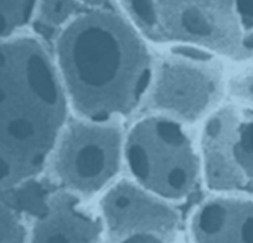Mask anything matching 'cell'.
Wrapping results in <instances>:
<instances>
[{
	"mask_svg": "<svg viewBox=\"0 0 253 243\" xmlns=\"http://www.w3.org/2000/svg\"><path fill=\"white\" fill-rule=\"evenodd\" d=\"M56 69L66 99L91 121L131 113L153 84L152 57L140 34L107 9L76 16L56 43Z\"/></svg>",
	"mask_w": 253,
	"mask_h": 243,
	"instance_id": "1",
	"label": "cell"
},
{
	"mask_svg": "<svg viewBox=\"0 0 253 243\" xmlns=\"http://www.w3.org/2000/svg\"><path fill=\"white\" fill-rule=\"evenodd\" d=\"M56 64L33 38H0V193L38 176L65 128Z\"/></svg>",
	"mask_w": 253,
	"mask_h": 243,
	"instance_id": "2",
	"label": "cell"
},
{
	"mask_svg": "<svg viewBox=\"0 0 253 243\" xmlns=\"http://www.w3.org/2000/svg\"><path fill=\"white\" fill-rule=\"evenodd\" d=\"M124 160L136 184L168 201L191 194L200 177V155L177 118L153 115L125 136Z\"/></svg>",
	"mask_w": 253,
	"mask_h": 243,
	"instance_id": "3",
	"label": "cell"
},
{
	"mask_svg": "<svg viewBox=\"0 0 253 243\" xmlns=\"http://www.w3.org/2000/svg\"><path fill=\"white\" fill-rule=\"evenodd\" d=\"M125 1L139 30L149 39L226 56L246 53L229 0Z\"/></svg>",
	"mask_w": 253,
	"mask_h": 243,
	"instance_id": "4",
	"label": "cell"
},
{
	"mask_svg": "<svg viewBox=\"0 0 253 243\" xmlns=\"http://www.w3.org/2000/svg\"><path fill=\"white\" fill-rule=\"evenodd\" d=\"M125 136L113 121L65 125L55 147V170L69 191L94 194L111 184L124 160Z\"/></svg>",
	"mask_w": 253,
	"mask_h": 243,
	"instance_id": "5",
	"label": "cell"
},
{
	"mask_svg": "<svg viewBox=\"0 0 253 243\" xmlns=\"http://www.w3.org/2000/svg\"><path fill=\"white\" fill-rule=\"evenodd\" d=\"M100 209L105 230L116 243L136 234L169 241L179 228V215L168 200L135 181H120L109 188Z\"/></svg>",
	"mask_w": 253,
	"mask_h": 243,
	"instance_id": "6",
	"label": "cell"
},
{
	"mask_svg": "<svg viewBox=\"0 0 253 243\" xmlns=\"http://www.w3.org/2000/svg\"><path fill=\"white\" fill-rule=\"evenodd\" d=\"M191 234L195 243H253V199H208L192 216Z\"/></svg>",
	"mask_w": 253,
	"mask_h": 243,
	"instance_id": "7",
	"label": "cell"
},
{
	"mask_svg": "<svg viewBox=\"0 0 253 243\" xmlns=\"http://www.w3.org/2000/svg\"><path fill=\"white\" fill-rule=\"evenodd\" d=\"M101 230V222L86 211L73 191H57L35 220L30 243H97Z\"/></svg>",
	"mask_w": 253,
	"mask_h": 243,
	"instance_id": "8",
	"label": "cell"
},
{
	"mask_svg": "<svg viewBox=\"0 0 253 243\" xmlns=\"http://www.w3.org/2000/svg\"><path fill=\"white\" fill-rule=\"evenodd\" d=\"M211 74L204 73L198 68L173 66L165 70L163 89H160V100L170 109L191 113L207 104L214 91Z\"/></svg>",
	"mask_w": 253,
	"mask_h": 243,
	"instance_id": "9",
	"label": "cell"
},
{
	"mask_svg": "<svg viewBox=\"0 0 253 243\" xmlns=\"http://www.w3.org/2000/svg\"><path fill=\"white\" fill-rule=\"evenodd\" d=\"M229 155L230 163L240 180H253V115L232 124Z\"/></svg>",
	"mask_w": 253,
	"mask_h": 243,
	"instance_id": "10",
	"label": "cell"
},
{
	"mask_svg": "<svg viewBox=\"0 0 253 243\" xmlns=\"http://www.w3.org/2000/svg\"><path fill=\"white\" fill-rule=\"evenodd\" d=\"M51 194L45 185L33 178L0 193V196L16 212H24L37 219L48 207Z\"/></svg>",
	"mask_w": 253,
	"mask_h": 243,
	"instance_id": "11",
	"label": "cell"
},
{
	"mask_svg": "<svg viewBox=\"0 0 253 243\" xmlns=\"http://www.w3.org/2000/svg\"><path fill=\"white\" fill-rule=\"evenodd\" d=\"M38 8V0H0V38H9L26 26Z\"/></svg>",
	"mask_w": 253,
	"mask_h": 243,
	"instance_id": "12",
	"label": "cell"
},
{
	"mask_svg": "<svg viewBox=\"0 0 253 243\" xmlns=\"http://www.w3.org/2000/svg\"><path fill=\"white\" fill-rule=\"evenodd\" d=\"M0 243H25V229L18 212L0 196Z\"/></svg>",
	"mask_w": 253,
	"mask_h": 243,
	"instance_id": "13",
	"label": "cell"
},
{
	"mask_svg": "<svg viewBox=\"0 0 253 243\" xmlns=\"http://www.w3.org/2000/svg\"><path fill=\"white\" fill-rule=\"evenodd\" d=\"M41 17L47 25L68 24L77 9V0H38Z\"/></svg>",
	"mask_w": 253,
	"mask_h": 243,
	"instance_id": "14",
	"label": "cell"
},
{
	"mask_svg": "<svg viewBox=\"0 0 253 243\" xmlns=\"http://www.w3.org/2000/svg\"><path fill=\"white\" fill-rule=\"evenodd\" d=\"M242 32L253 33V0H229Z\"/></svg>",
	"mask_w": 253,
	"mask_h": 243,
	"instance_id": "15",
	"label": "cell"
},
{
	"mask_svg": "<svg viewBox=\"0 0 253 243\" xmlns=\"http://www.w3.org/2000/svg\"><path fill=\"white\" fill-rule=\"evenodd\" d=\"M117 243H167V241L161 240L159 237L151 236V234H136Z\"/></svg>",
	"mask_w": 253,
	"mask_h": 243,
	"instance_id": "16",
	"label": "cell"
},
{
	"mask_svg": "<svg viewBox=\"0 0 253 243\" xmlns=\"http://www.w3.org/2000/svg\"><path fill=\"white\" fill-rule=\"evenodd\" d=\"M242 45L246 55L251 56V57L253 59V33H248V34L243 38Z\"/></svg>",
	"mask_w": 253,
	"mask_h": 243,
	"instance_id": "17",
	"label": "cell"
},
{
	"mask_svg": "<svg viewBox=\"0 0 253 243\" xmlns=\"http://www.w3.org/2000/svg\"><path fill=\"white\" fill-rule=\"evenodd\" d=\"M84 4L88 5V7H92L95 9H103L104 5H107L109 3V0H80Z\"/></svg>",
	"mask_w": 253,
	"mask_h": 243,
	"instance_id": "18",
	"label": "cell"
}]
</instances>
